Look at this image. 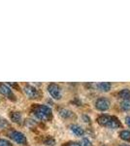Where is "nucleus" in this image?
I'll return each mask as SVG.
<instances>
[{
	"label": "nucleus",
	"instance_id": "f257e3e1",
	"mask_svg": "<svg viewBox=\"0 0 130 146\" xmlns=\"http://www.w3.org/2000/svg\"><path fill=\"white\" fill-rule=\"evenodd\" d=\"M33 114L41 121H49L51 119V109L47 105H36L33 108Z\"/></svg>",
	"mask_w": 130,
	"mask_h": 146
},
{
	"label": "nucleus",
	"instance_id": "f03ea898",
	"mask_svg": "<svg viewBox=\"0 0 130 146\" xmlns=\"http://www.w3.org/2000/svg\"><path fill=\"white\" fill-rule=\"evenodd\" d=\"M99 125L103 127H108L110 129H117L121 127V124L119 119L115 116H109V115H101L97 118Z\"/></svg>",
	"mask_w": 130,
	"mask_h": 146
},
{
	"label": "nucleus",
	"instance_id": "7ed1b4c3",
	"mask_svg": "<svg viewBox=\"0 0 130 146\" xmlns=\"http://www.w3.org/2000/svg\"><path fill=\"white\" fill-rule=\"evenodd\" d=\"M9 136L13 141H15L18 144H22V145H25L27 143L26 137L23 133H20L18 131H12L9 133Z\"/></svg>",
	"mask_w": 130,
	"mask_h": 146
},
{
	"label": "nucleus",
	"instance_id": "20e7f679",
	"mask_svg": "<svg viewBox=\"0 0 130 146\" xmlns=\"http://www.w3.org/2000/svg\"><path fill=\"white\" fill-rule=\"evenodd\" d=\"M48 92L54 100H60L61 98V89L58 85L51 83L48 86Z\"/></svg>",
	"mask_w": 130,
	"mask_h": 146
},
{
	"label": "nucleus",
	"instance_id": "39448f33",
	"mask_svg": "<svg viewBox=\"0 0 130 146\" xmlns=\"http://www.w3.org/2000/svg\"><path fill=\"white\" fill-rule=\"evenodd\" d=\"M95 107L97 108L98 110H100V111H106V110H108L109 107H110V101L105 98H100L96 100Z\"/></svg>",
	"mask_w": 130,
	"mask_h": 146
},
{
	"label": "nucleus",
	"instance_id": "423d86ee",
	"mask_svg": "<svg viewBox=\"0 0 130 146\" xmlns=\"http://www.w3.org/2000/svg\"><path fill=\"white\" fill-rule=\"evenodd\" d=\"M24 92L30 98H38V96H39L38 90H37L35 87L31 86V85H25V86H24Z\"/></svg>",
	"mask_w": 130,
	"mask_h": 146
},
{
	"label": "nucleus",
	"instance_id": "0eeeda50",
	"mask_svg": "<svg viewBox=\"0 0 130 146\" xmlns=\"http://www.w3.org/2000/svg\"><path fill=\"white\" fill-rule=\"evenodd\" d=\"M0 94L7 96V98H10L14 96L12 89L6 84H0Z\"/></svg>",
	"mask_w": 130,
	"mask_h": 146
},
{
	"label": "nucleus",
	"instance_id": "6e6552de",
	"mask_svg": "<svg viewBox=\"0 0 130 146\" xmlns=\"http://www.w3.org/2000/svg\"><path fill=\"white\" fill-rule=\"evenodd\" d=\"M70 129L72 131L73 133H75V135L78 136H82V135H84V129H82L81 126H79V125H71Z\"/></svg>",
	"mask_w": 130,
	"mask_h": 146
},
{
	"label": "nucleus",
	"instance_id": "1a4fd4ad",
	"mask_svg": "<svg viewBox=\"0 0 130 146\" xmlns=\"http://www.w3.org/2000/svg\"><path fill=\"white\" fill-rule=\"evenodd\" d=\"M96 87L102 92H109L111 89V83H109V82H101V83L96 85Z\"/></svg>",
	"mask_w": 130,
	"mask_h": 146
},
{
	"label": "nucleus",
	"instance_id": "9d476101",
	"mask_svg": "<svg viewBox=\"0 0 130 146\" xmlns=\"http://www.w3.org/2000/svg\"><path fill=\"white\" fill-rule=\"evenodd\" d=\"M119 98H122L124 100H130V90L128 89H123L119 93Z\"/></svg>",
	"mask_w": 130,
	"mask_h": 146
},
{
	"label": "nucleus",
	"instance_id": "9b49d317",
	"mask_svg": "<svg viewBox=\"0 0 130 146\" xmlns=\"http://www.w3.org/2000/svg\"><path fill=\"white\" fill-rule=\"evenodd\" d=\"M59 115L62 118H65V119H68V118H71L73 116V112L70 111L68 109H65V108H62V109L59 110Z\"/></svg>",
	"mask_w": 130,
	"mask_h": 146
},
{
	"label": "nucleus",
	"instance_id": "f8f14e48",
	"mask_svg": "<svg viewBox=\"0 0 130 146\" xmlns=\"http://www.w3.org/2000/svg\"><path fill=\"white\" fill-rule=\"evenodd\" d=\"M10 118L15 123H20L22 121V114L20 112H12L10 115Z\"/></svg>",
	"mask_w": 130,
	"mask_h": 146
},
{
	"label": "nucleus",
	"instance_id": "ddd939ff",
	"mask_svg": "<svg viewBox=\"0 0 130 146\" xmlns=\"http://www.w3.org/2000/svg\"><path fill=\"white\" fill-rule=\"evenodd\" d=\"M119 136L122 140L124 141H130V131H120Z\"/></svg>",
	"mask_w": 130,
	"mask_h": 146
},
{
	"label": "nucleus",
	"instance_id": "4468645a",
	"mask_svg": "<svg viewBox=\"0 0 130 146\" xmlns=\"http://www.w3.org/2000/svg\"><path fill=\"white\" fill-rule=\"evenodd\" d=\"M120 108L123 111H129L130 110V100H123L120 103Z\"/></svg>",
	"mask_w": 130,
	"mask_h": 146
},
{
	"label": "nucleus",
	"instance_id": "2eb2a0df",
	"mask_svg": "<svg viewBox=\"0 0 130 146\" xmlns=\"http://www.w3.org/2000/svg\"><path fill=\"white\" fill-rule=\"evenodd\" d=\"M8 126H9V123L7 122V120L2 118V117H0V129L7 128Z\"/></svg>",
	"mask_w": 130,
	"mask_h": 146
},
{
	"label": "nucleus",
	"instance_id": "dca6fc26",
	"mask_svg": "<svg viewBox=\"0 0 130 146\" xmlns=\"http://www.w3.org/2000/svg\"><path fill=\"white\" fill-rule=\"evenodd\" d=\"M80 146H92V144L88 138H84L80 143Z\"/></svg>",
	"mask_w": 130,
	"mask_h": 146
},
{
	"label": "nucleus",
	"instance_id": "f3484780",
	"mask_svg": "<svg viewBox=\"0 0 130 146\" xmlns=\"http://www.w3.org/2000/svg\"><path fill=\"white\" fill-rule=\"evenodd\" d=\"M0 146H13V144L4 138H0Z\"/></svg>",
	"mask_w": 130,
	"mask_h": 146
},
{
	"label": "nucleus",
	"instance_id": "a211bd4d",
	"mask_svg": "<svg viewBox=\"0 0 130 146\" xmlns=\"http://www.w3.org/2000/svg\"><path fill=\"white\" fill-rule=\"evenodd\" d=\"M45 144H46V145H49V146H53L54 144H55V141H54L53 138L48 137L46 140H45Z\"/></svg>",
	"mask_w": 130,
	"mask_h": 146
},
{
	"label": "nucleus",
	"instance_id": "6ab92c4d",
	"mask_svg": "<svg viewBox=\"0 0 130 146\" xmlns=\"http://www.w3.org/2000/svg\"><path fill=\"white\" fill-rule=\"evenodd\" d=\"M63 146H80V143L76 142V141H70V142L66 143V144Z\"/></svg>",
	"mask_w": 130,
	"mask_h": 146
},
{
	"label": "nucleus",
	"instance_id": "aec40b11",
	"mask_svg": "<svg viewBox=\"0 0 130 146\" xmlns=\"http://www.w3.org/2000/svg\"><path fill=\"white\" fill-rule=\"evenodd\" d=\"M125 123H126L127 126H128L129 128H130V116H128V117H126V118H125Z\"/></svg>",
	"mask_w": 130,
	"mask_h": 146
},
{
	"label": "nucleus",
	"instance_id": "412c9836",
	"mask_svg": "<svg viewBox=\"0 0 130 146\" xmlns=\"http://www.w3.org/2000/svg\"><path fill=\"white\" fill-rule=\"evenodd\" d=\"M122 146H130V145H122Z\"/></svg>",
	"mask_w": 130,
	"mask_h": 146
}]
</instances>
